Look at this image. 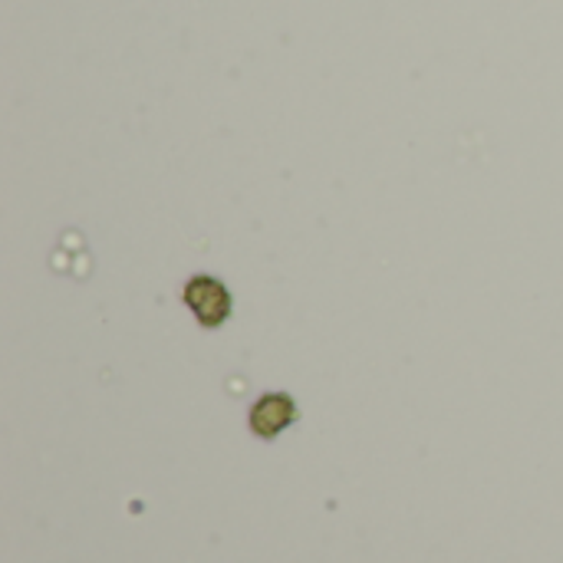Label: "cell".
<instances>
[{
    "label": "cell",
    "instance_id": "1",
    "mask_svg": "<svg viewBox=\"0 0 563 563\" xmlns=\"http://www.w3.org/2000/svg\"><path fill=\"white\" fill-rule=\"evenodd\" d=\"M185 300H188V307L195 310V317L205 327H221L224 317H228V310H231L228 290L218 280H211V277H195L185 287Z\"/></svg>",
    "mask_w": 563,
    "mask_h": 563
},
{
    "label": "cell",
    "instance_id": "2",
    "mask_svg": "<svg viewBox=\"0 0 563 563\" xmlns=\"http://www.w3.org/2000/svg\"><path fill=\"white\" fill-rule=\"evenodd\" d=\"M297 419V406H294V399L290 396H264L254 409H251V429H254V435H261V439H274V435H280L290 422Z\"/></svg>",
    "mask_w": 563,
    "mask_h": 563
}]
</instances>
